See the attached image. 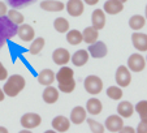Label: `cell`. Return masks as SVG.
I'll use <instances>...</instances> for the list:
<instances>
[{
  "mask_svg": "<svg viewBox=\"0 0 147 133\" xmlns=\"http://www.w3.org/2000/svg\"><path fill=\"white\" fill-rule=\"evenodd\" d=\"M56 80L59 82V90L63 93H72L76 88L74 73L69 66H63L60 71L55 75Z\"/></svg>",
  "mask_w": 147,
  "mask_h": 133,
  "instance_id": "1",
  "label": "cell"
},
{
  "mask_svg": "<svg viewBox=\"0 0 147 133\" xmlns=\"http://www.w3.org/2000/svg\"><path fill=\"white\" fill-rule=\"evenodd\" d=\"M18 25L13 24L7 16H0V48L3 47L9 38L17 34Z\"/></svg>",
  "mask_w": 147,
  "mask_h": 133,
  "instance_id": "2",
  "label": "cell"
},
{
  "mask_svg": "<svg viewBox=\"0 0 147 133\" xmlns=\"http://www.w3.org/2000/svg\"><path fill=\"white\" fill-rule=\"evenodd\" d=\"M25 83V78L21 75H13L4 83L3 90L5 93V95H8V97H16L24 90Z\"/></svg>",
  "mask_w": 147,
  "mask_h": 133,
  "instance_id": "3",
  "label": "cell"
},
{
  "mask_svg": "<svg viewBox=\"0 0 147 133\" xmlns=\"http://www.w3.org/2000/svg\"><path fill=\"white\" fill-rule=\"evenodd\" d=\"M83 85H85L86 92L92 95L99 94L103 89V82L98 76H87L85 82H83Z\"/></svg>",
  "mask_w": 147,
  "mask_h": 133,
  "instance_id": "4",
  "label": "cell"
},
{
  "mask_svg": "<svg viewBox=\"0 0 147 133\" xmlns=\"http://www.w3.org/2000/svg\"><path fill=\"white\" fill-rule=\"evenodd\" d=\"M131 81V76L129 69L125 65H121L116 71V82L120 88H126Z\"/></svg>",
  "mask_w": 147,
  "mask_h": 133,
  "instance_id": "5",
  "label": "cell"
},
{
  "mask_svg": "<svg viewBox=\"0 0 147 133\" xmlns=\"http://www.w3.org/2000/svg\"><path fill=\"white\" fill-rule=\"evenodd\" d=\"M42 119L38 114H33V112H29V114H25L22 117H21V125H22L25 129H33V128H36L39 124H40Z\"/></svg>",
  "mask_w": 147,
  "mask_h": 133,
  "instance_id": "6",
  "label": "cell"
},
{
  "mask_svg": "<svg viewBox=\"0 0 147 133\" xmlns=\"http://www.w3.org/2000/svg\"><path fill=\"white\" fill-rule=\"evenodd\" d=\"M107 46L103 42L96 41L89 46V55H91L94 59H100L104 58L107 55Z\"/></svg>",
  "mask_w": 147,
  "mask_h": 133,
  "instance_id": "7",
  "label": "cell"
},
{
  "mask_svg": "<svg viewBox=\"0 0 147 133\" xmlns=\"http://www.w3.org/2000/svg\"><path fill=\"white\" fill-rule=\"evenodd\" d=\"M144 65H146L144 58L142 55H139V54H133L128 59V66H129V69H131L133 72H141V71H143Z\"/></svg>",
  "mask_w": 147,
  "mask_h": 133,
  "instance_id": "8",
  "label": "cell"
},
{
  "mask_svg": "<svg viewBox=\"0 0 147 133\" xmlns=\"http://www.w3.org/2000/svg\"><path fill=\"white\" fill-rule=\"evenodd\" d=\"M124 127V121L120 115H111L106 120V129L109 132H120L121 128Z\"/></svg>",
  "mask_w": 147,
  "mask_h": 133,
  "instance_id": "9",
  "label": "cell"
},
{
  "mask_svg": "<svg viewBox=\"0 0 147 133\" xmlns=\"http://www.w3.org/2000/svg\"><path fill=\"white\" fill-rule=\"evenodd\" d=\"M67 11L70 16L73 17H78L83 13L85 7H83V1L82 0H69L67 3Z\"/></svg>",
  "mask_w": 147,
  "mask_h": 133,
  "instance_id": "10",
  "label": "cell"
},
{
  "mask_svg": "<svg viewBox=\"0 0 147 133\" xmlns=\"http://www.w3.org/2000/svg\"><path fill=\"white\" fill-rule=\"evenodd\" d=\"M52 59L57 65H65L70 60V54L65 48H56L52 54Z\"/></svg>",
  "mask_w": 147,
  "mask_h": 133,
  "instance_id": "11",
  "label": "cell"
},
{
  "mask_svg": "<svg viewBox=\"0 0 147 133\" xmlns=\"http://www.w3.org/2000/svg\"><path fill=\"white\" fill-rule=\"evenodd\" d=\"M91 22L92 26L98 30L104 28L106 25V14H104V11L103 9H95L91 14Z\"/></svg>",
  "mask_w": 147,
  "mask_h": 133,
  "instance_id": "12",
  "label": "cell"
},
{
  "mask_svg": "<svg viewBox=\"0 0 147 133\" xmlns=\"http://www.w3.org/2000/svg\"><path fill=\"white\" fill-rule=\"evenodd\" d=\"M17 34L24 42H31L34 39V35H35L34 29L28 24H21V26H18Z\"/></svg>",
  "mask_w": 147,
  "mask_h": 133,
  "instance_id": "13",
  "label": "cell"
},
{
  "mask_svg": "<svg viewBox=\"0 0 147 133\" xmlns=\"http://www.w3.org/2000/svg\"><path fill=\"white\" fill-rule=\"evenodd\" d=\"M133 46L139 51H147V34L143 33H134L131 35Z\"/></svg>",
  "mask_w": 147,
  "mask_h": 133,
  "instance_id": "14",
  "label": "cell"
},
{
  "mask_svg": "<svg viewBox=\"0 0 147 133\" xmlns=\"http://www.w3.org/2000/svg\"><path fill=\"white\" fill-rule=\"evenodd\" d=\"M70 127V121L63 115H59L52 120V128L57 132H67Z\"/></svg>",
  "mask_w": 147,
  "mask_h": 133,
  "instance_id": "15",
  "label": "cell"
},
{
  "mask_svg": "<svg viewBox=\"0 0 147 133\" xmlns=\"http://www.w3.org/2000/svg\"><path fill=\"white\" fill-rule=\"evenodd\" d=\"M55 80L56 77H55V73L52 72V69H43L38 75V82L43 86L52 85V82Z\"/></svg>",
  "mask_w": 147,
  "mask_h": 133,
  "instance_id": "16",
  "label": "cell"
},
{
  "mask_svg": "<svg viewBox=\"0 0 147 133\" xmlns=\"http://www.w3.org/2000/svg\"><path fill=\"white\" fill-rule=\"evenodd\" d=\"M83 120H86V110L81 106H77L72 110L70 112V121H73V124H81L83 123Z\"/></svg>",
  "mask_w": 147,
  "mask_h": 133,
  "instance_id": "17",
  "label": "cell"
},
{
  "mask_svg": "<svg viewBox=\"0 0 147 133\" xmlns=\"http://www.w3.org/2000/svg\"><path fill=\"white\" fill-rule=\"evenodd\" d=\"M40 8L48 12H60L65 8V5L57 0H45L40 3Z\"/></svg>",
  "mask_w": 147,
  "mask_h": 133,
  "instance_id": "18",
  "label": "cell"
},
{
  "mask_svg": "<svg viewBox=\"0 0 147 133\" xmlns=\"http://www.w3.org/2000/svg\"><path fill=\"white\" fill-rule=\"evenodd\" d=\"M103 7H104V12L108 14H117L124 9V4L117 0H107Z\"/></svg>",
  "mask_w": 147,
  "mask_h": 133,
  "instance_id": "19",
  "label": "cell"
},
{
  "mask_svg": "<svg viewBox=\"0 0 147 133\" xmlns=\"http://www.w3.org/2000/svg\"><path fill=\"white\" fill-rule=\"evenodd\" d=\"M57 99H59V90L57 89H55L51 85L46 86L45 92H43V100H45L46 103H48V105H52V103H55Z\"/></svg>",
  "mask_w": 147,
  "mask_h": 133,
  "instance_id": "20",
  "label": "cell"
},
{
  "mask_svg": "<svg viewBox=\"0 0 147 133\" xmlns=\"http://www.w3.org/2000/svg\"><path fill=\"white\" fill-rule=\"evenodd\" d=\"M70 60L73 61L76 66H82L87 63L89 60V51L86 50H78L77 52L73 54V56L70 58Z\"/></svg>",
  "mask_w": 147,
  "mask_h": 133,
  "instance_id": "21",
  "label": "cell"
},
{
  "mask_svg": "<svg viewBox=\"0 0 147 133\" xmlns=\"http://www.w3.org/2000/svg\"><path fill=\"white\" fill-rule=\"evenodd\" d=\"M117 112H119V115L121 117H130L134 112V107L130 102L124 100V102L119 103V106H117Z\"/></svg>",
  "mask_w": 147,
  "mask_h": 133,
  "instance_id": "22",
  "label": "cell"
},
{
  "mask_svg": "<svg viewBox=\"0 0 147 133\" xmlns=\"http://www.w3.org/2000/svg\"><path fill=\"white\" fill-rule=\"evenodd\" d=\"M98 37H99V33H98V29H95L94 26H90V28H86L82 33V38L83 42L91 44L94 42L98 41Z\"/></svg>",
  "mask_w": 147,
  "mask_h": 133,
  "instance_id": "23",
  "label": "cell"
},
{
  "mask_svg": "<svg viewBox=\"0 0 147 133\" xmlns=\"http://www.w3.org/2000/svg\"><path fill=\"white\" fill-rule=\"evenodd\" d=\"M102 103H100L99 99L96 98H91V99L87 100L86 103V112H90L91 115H98L102 112Z\"/></svg>",
  "mask_w": 147,
  "mask_h": 133,
  "instance_id": "24",
  "label": "cell"
},
{
  "mask_svg": "<svg viewBox=\"0 0 147 133\" xmlns=\"http://www.w3.org/2000/svg\"><path fill=\"white\" fill-rule=\"evenodd\" d=\"M43 47H45V38L39 37V38L33 39L31 46H30V48H29V52H30L31 55H38V54L43 50Z\"/></svg>",
  "mask_w": 147,
  "mask_h": 133,
  "instance_id": "25",
  "label": "cell"
},
{
  "mask_svg": "<svg viewBox=\"0 0 147 133\" xmlns=\"http://www.w3.org/2000/svg\"><path fill=\"white\" fill-rule=\"evenodd\" d=\"M53 28L56 29V31L59 33H67L69 30V22H68L67 18L64 17H59L53 21Z\"/></svg>",
  "mask_w": 147,
  "mask_h": 133,
  "instance_id": "26",
  "label": "cell"
},
{
  "mask_svg": "<svg viewBox=\"0 0 147 133\" xmlns=\"http://www.w3.org/2000/svg\"><path fill=\"white\" fill-rule=\"evenodd\" d=\"M67 41L69 42L70 44H73V46H76V44H80L81 42L83 41L82 33H81V31H78V30H68Z\"/></svg>",
  "mask_w": 147,
  "mask_h": 133,
  "instance_id": "27",
  "label": "cell"
},
{
  "mask_svg": "<svg viewBox=\"0 0 147 133\" xmlns=\"http://www.w3.org/2000/svg\"><path fill=\"white\" fill-rule=\"evenodd\" d=\"M144 22H146L144 17L139 16V14H136V16L130 17V20H129V26H130L133 30H139V29H142L144 26Z\"/></svg>",
  "mask_w": 147,
  "mask_h": 133,
  "instance_id": "28",
  "label": "cell"
},
{
  "mask_svg": "<svg viewBox=\"0 0 147 133\" xmlns=\"http://www.w3.org/2000/svg\"><path fill=\"white\" fill-rule=\"evenodd\" d=\"M7 17H8L13 24H16V25H21V24L24 22V18H25V17L20 13L16 8H13V9H11V11L7 12Z\"/></svg>",
  "mask_w": 147,
  "mask_h": 133,
  "instance_id": "29",
  "label": "cell"
},
{
  "mask_svg": "<svg viewBox=\"0 0 147 133\" xmlns=\"http://www.w3.org/2000/svg\"><path fill=\"white\" fill-rule=\"evenodd\" d=\"M136 111L138 112L142 121H147V100H141L136 105Z\"/></svg>",
  "mask_w": 147,
  "mask_h": 133,
  "instance_id": "30",
  "label": "cell"
},
{
  "mask_svg": "<svg viewBox=\"0 0 147 133\" xmlns=\"http://www.w3.org/2000/svg\"><path fill=\"white\" fill-rule=\"evenodd\" d=\"M107 95L113 100H119V99H121V97H122V90L119 86H109V88L107 89Z\"/></svg>",
  "mask_w": 147,
  "mask_h": 133,
  "instance_id": "31",
  "label": "cell"
},
{
  "mask_svg": "<svg viewBox=\"0 0 147 133\" xmlns=\"http://www.w3.org/2000/svg\"><path fill=\"white\" fill-rule=\"evenodd\" d=\"M35 0H7V3L9 4L13 8H24V7H28L29 4L34 3Z\"/></svg>",
  "mask_w": 147,
  "mask_h": 133,
  "instance_id": "32",
  "label": "cell"
},
{
  "mask_svg": "<svg viewBox=\"0 0 147 133\" xmlns=\"http://www.w3.org/2000/svg\"><path fill=\"white\" fill-rule=\"evenodd\" d=\"M86 121L89 123V127H90V129H91V132H95V133L104 132V125L98 123V121H95L94 119H87Z\"/></svg>",
  "mask_w": 147,
  "mask_h": 133,
  "instance_id": "33",
  "label": "cell"
},
{
  "mask_svg": "<svg viewBox=\"0 0 147 133\" xmlns=\"http://www.w3.org/2000/svg\"><path fill=\"white\" fill-rule=\"evenodd\" d=\"M137 132L138 133H147V121H142L138 124V127H137Z\"/></svg>",
  "mask_w": 147,
  "mask_h": 133,
  "instance_id": "34",
  "label": "cell"
},
{
  "mask_svg": "<svg viewBox=\"0 0 147 133\" xmlns=\"http://www.w3.org/2000/svg\"><path fill=\"white\" fill-rule=\"evenodd\" d=\"M7 77H8V72H7V69L4 68L3 64L0 63V81L7 80Z\"/></svg>",
  "mask_w": 147,
  "mask_h": 133,
  "instance_id": "35",
  "label": "cell"
},
{
  "mask_svg": "<svg viewBox=\"0 0 147 133\" xmlns=\"http://www.w3.org/2000/svg\"><path fill=\"white\" fill-rule=\"evenodd\" d=\"M7 5L4 3H1V1H0V16H5L7 14Z\"/></svg>",
  "mask_w": 147,
  "mask_h": 133,
  "instance_id": "36",
  "label": "cell"
},
{
  "mask_svg": "<svg viewBox=\"0 0 147 133\" xmlns=\"http://www.w3.org/2000/svg\"><path fill=\"white\" fill-rule=\"evenodd\" d=\"M120 132L133 133V132H136V129H134V128H131V127H122V128H121V130H120Z\"/></svg>",
  "mask_w": 147,
  "mask_h": 133,
  "instance_id": "37",
  "label": "cell"
},
{
  "mask_svg": "<svg viewBox=\"0 0 147 133\" xmlns=\"http://www.w3.org/2000/svg\"><path fill=\"white\" fill-rule=\"evenodd\" d=\"M83 1H85L87 5H95V4H96L99 0H83Z\"/></svg>",
  "mask_w": 147,
  "mask_h": 133,
  "instance_id": "38",
  "label": "cell"
},
{
  "mask_svg": "<svg viewBox=\"0 0 147 133\" xmlns=\"http://www.w3.org/2000/svg\"><path fill=\"white\" fill-rule=\"evenodd\" d=\"M4 97H5V93H4L3 89H0V102H1V100H4Z\"/></svg>",
  "mask_w": 147,
  "mask_h": 133,
  "instance_id": "39",
  "label": "cell"
},
{
  "mask_svg": "<svg viewBox=\"0 0 147 133\" xmlns=\"http://www.w3.org/2000/svg\"><path fill=\"white\" fill-rule=\"evenodd\" d=\"M8 130H7V128H4V127H0V133H7Z\"/></svg>",
  "mask_w": 147,
  "mask_h": 133,
  "instance_id": "40",
  "label": "cell"
},
{
  "mask_svg": "<svg viewBox=\"0 0 147 133\" xmlns=\"http://www.w3.org/2000/svg\"><path fill=\"white\" fill-rule=\"evenodd\" d=\"M117 1H120V3H122V4H124L125 1H126V0H117Z\"/></svg>",
  "mask_w": 147,
  "mask_h": 133,
  "instance_id": "41",
  "label": "cell"
},
{
  "mask_svg": "<svg viewBox=\"0 0 147 133\" xmlns=\"http://www.w3.org/2000/svg\"><path fill=\"white\" fill-rule=\"evenodd\" d=\"M144 12H146V20H147V5H146V9H144Z\"/></svg>",
  "mask_w": 147,
  "mask_h": 133,
  "instance_id": "42",
  "label": "cell"
},
{
  "mask_svg": "<svg viewBox=\"0 0 147 133\" xmlns=\"http://www.w3.org/2000/svg\"><path fill=\"white\" fill-rule=\"evenodd\" d=\"M146 59H147V58H146Z\"/></svg>",
  "mask_w": 147,
  "mask_h": 133,
  "instance_id": "43",
  "label": "cell"
}]
</instances>
